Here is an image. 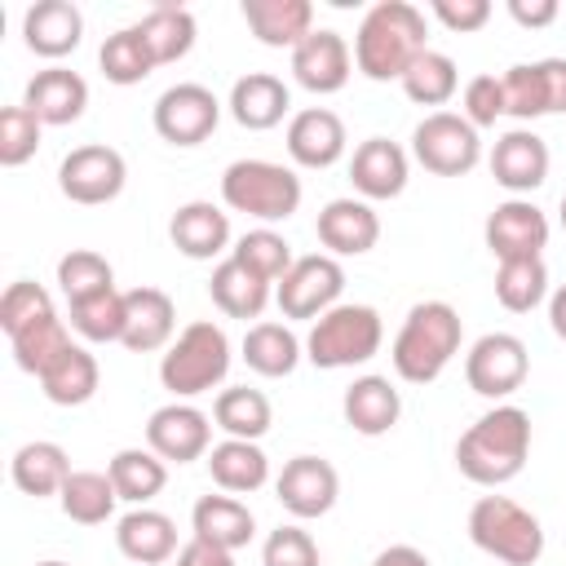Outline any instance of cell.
I'll list each match as a JSON object with an SVG mask.
<instances>
[{
    "label": "cell",
    "mask_w": 566,
    "mask_h": 566,
    "mask_svg": "<svg viewBox=\"0 0 566 566\" xmlns=\"http://www.w3.org/2000/svg\"><path fill=\"white\" fill-rule=\"evenodd\" d=\"M531 455V416L513 402H495L455 442V469L478 486H504Z\"/></svg>",
    "instance_id": "6da1fadb"
},
{
    "label": "cell",
    "mask_w": 566,
    "mask_h": 566,
    "mask_svg": "<svg viewBox=\"0 0 566 566\" xmlns=\"http://www.w3.org/2000/svg\"><path fill=\"white\" fill-rule=\"evenodd\" d=\"M424 53V13L407 0H380L363 13L358 35H354V66L385 84L402 80L411 62Z\"/></svg>",
    "instance_id": "7a4b0ae2"
},
{
    "label": "cell",
    "mask_w": 566,
    "mask_h": 566,
    "mask_svg": "<svg viewBox=\"0 0 566 566\" xmlns=\"http://www.w3.org/2000/svg\"><path fill=\"white\" fill-rule=\"evenodd\" d=\"M460 336H464V323L455 314V305L447 301H420L407 310L398 336H394V371L407 380V385H429L438 380L451 358L460 354Z\"/></svg>",
    "instance_id": "3957f363"
},
{
    "label": "cell",
    "mask_w": 566,
    "mask_h": 566,
    "mask_svg": "<svg viewBox=\"0 0 566 566\" xmlns=\"http://www.w3.org/2000/svg\"><path fill=\"white\" fill-rule=\"evenodd\" d=\"M469 539L504 562V566H535L544 557V526L531 509L509 495H478L469 509Z\"/></svg>",
    "instance_id": "277c9868"
},
{
    "label": "cell",
    "mask_w": 566,
    "mask_h": 566,
    "mask_svg": "<svg viewBox=\"0 0 566 566\" xmlns=\"http://www.w3.org/2000/svg\"><path fill=\"white\" fill-rule=\"evenodd\" d=\"M226 371H230V336L212 318L190 323L159 358V380L172 398H199L217 389Z\"/></svg>",
    "instance_id": "5b68a950"
},
{
    "label": "cell",
    "mask_w": 566,
    "mask_h": 566,
    "mask_svg": "<svg viewBox=\"0 0 566 566\" xmlns=\"http://www.w3.org/2000/svg\"><path fill=\"white\" fill-rule=\"evenodd\" d=\"M380 340H385L380 314L371 305L340 301L323 318H314V327L305 336V358L323 371H340V367H358V363L376 358Z\"/></svg>",
    "instance_id": "8992f818"
},
{
    "label": "cell",
    "mask_w": 566,
    "mask_h": 566,
    "mask_svg": "<svg viewBox=\"0 0 566 566\" xmlns=\"http://www.w3.org/2000/svg\"><path fill=\"white\" fill-rule=\"evenodd\" d=\"M221 199L230 212L256 221H287L301 208V177L274 159H234L221 172Z\"/></svg>",
    "instance_id": "52a82bcc"
},
{
    "label": "cell",
    "mask_w": 566,
    "mask_h": 566,
    "mask_svg": "<svg viewBox=\"0 0 566 566\" xmlns=\"http://www.w3.org/2000/svg\"><path fill=\"white\" fill-rule=\"evenodd\" d=\"M411 155H416V164H420L424 172H433V177H464V172H473L478 159H482V137H478V128H473L464 115H455V111H433V115H424V119L416 124V133H411Z\"/></svg>",
    "instance_id": "ba28073f"
},
{
    "label": "cell",
    "mask_w": 566,
    "mask_h": 566,
    "mask_svg": "<svg viewBox=\"0 0 566 566\" xmlns=\"http://www.w3.org/2000/svg\"><path fill=\"white\" fill-rule=\"evenodd\" d=\"M340 292H345V270L327 252L296 256L292 270L274 283V301L283 318H323L332 305H340Z\"/></svg>",
    "instance_id": "9c48e42d"
},
{
    "label": "cell",
    "mask_w": 566,
    "mask_h": 566,
    "mask_svg": "<svg viewBox=\"0 0 566 566\" xmlns=\"http://www.w3.org/2000/svg\"><path fill=\"white\" fill-rule=\"evenodd\" d=\"M526 371H531V354L522 345V336L513 332H486L473 340V349L464 354V380L478 398H509L526 385Z\"/></svg>",
    "instance_id": "30bf717a"
},
{
    "label": "cell",
    "mask_w": 566,
    "mask_h": 566,
    "mask_svg": "<svg viewBox=\"0 0 566 566\" xmlns=\"http://www.w3.org/2000/svg\"><path fill=\"white\" fill-rule=\"evenodd\" d=\"M150 119H155V133L168 146H199V142H208L217 133L221 102H217L212 88H203L195 80H181V84H172V88L159 93Z\"/></svg>",
    "instance_id": "8fae6325"
},
{
    "label": "cell",
    "mask_w": 566,
    "mask_h": 566,
    "mask_svg": "<svg viewBox=\"0 0 566 566\" xmlns=\"http://www.w3.org/2000/svg\"><path fill=\"white\" fill-rule=\"evenodd\" d=\"M128 181V164L115 146H102V142H88V146H75L62 164H57V190L71 199V203H84V208H97V203H111Z\"/></svg>",
    "instance_id": "7c38bea8"
},
{
    "label": "cell",
    "mask_w": 566,
    "mask_h": 566,
    "mask_svg": "<svg viewBox=\"0 0 566 566\" xmlns=\"http://www.w3.org/2000/svg\"><path fill=\"white\" fill-rule=\"evenodd\" d=\"M146 447L159 460H168V464H190V460H199V455L212 451V424H208V416L199 407L172 398V402H164V407L150 411V420H146Z\"/></svg>",
    "instance_id": "4fadbf2b"
},
{
    "label": "cell",
    "mask_w": 566,
    "mask_h": 566,
    "mask_svg": "<svg viewBox=\"0 0 566 566\" xmlns=\"http://www.w3.org/2000/svg\"><path fill=\"white\" fill-rule=\"evenodd\" d=\"M274 495L296 522H310V517H323L336 509L340 473L323 455H292L283 464V473L274 478Z\"/></svg>",
    "instance_id": "5bb4252c"
},
{
    "label": "cell",
    "mask_w": 566,
    "mask_h": 566,
    "mask_svg": "<svg viewBox=\"0 0 566 566\" xmlns=\"http://www.w3.org/2000/svg\"><path fill=\"white\" fill-rule=\"evenodd\" d=\"M292 75L301 88L327 97V93H340L354 75V53L345 44L340 31H327V27H314L296 49H292Z\"/></svg>",
    "instance_id": "9a60e30c"
},
{
    "label": "cell",
    "mask_w": 566,
    "mask_h": 566,
    "mask_svg": "<svg viewBox=\"0 0 566 566\" xmlns=\"http://www.w3.org/2000/svg\"><path fill=\"white\" fill-rule=\"evenodd\" d=\"M482 239L495 261H517V256H539L548 248V217L531 199H504L491 208Z\"/></svg>",
    "instance_id": "2e32d148"
},
{
    "label": "cell",
    "mask_w": 566,
    "mask_h": 566,
    "mask_svg": "<svg viewBox=\"0 0 566 566\" xmlns=\"http://www.w3.org/2000/svg\"><path fill=\"white\" fill-rule=\"evenodd\" d=\"M491 177L513 195H531L535 186L548 181V146L539 133L531 128H509L504 137H495L491 146Z\"/></svg>",
    "instance_id": "e0dca14e"
},
{
    "label": "cell",
    "mask_w": 566,
    "mask_h": 566,
    "mask_svg": "<svg viewBox=\"0 0 566 566\" xmlns=\"http://www.w3.org/2000/svg\"><path fill=\"white\" fill-rule=\"evenodd\" d=\"M314 230H318V243L327 248V256H363V252H371L376 248V239H380V217H376V208L367 203V199H332V203H323V212H318V221H314Z\"/></svg>",
    "instance_id": "ac0fdd59"
},
{
    "label": "cell",
    "mask_w": 566,
    "mask_h": 566,
    "mask_svg": "<svg viewBox=\"0 0 566 566\" xmlns=\"http://www.w3.org/2000/svg\"><path fill=\"white\" fill-rule=\"evenodd\" d=\"M22 106H27L40 124L62 128V124H75V119L84 115V106H88V84H84V75L71 71V66H44V71L31 75V84H27V93H22Z\"/></svg>",
    "instance_id": "d6986e66"
},
{
    "label": "cell",
    "mask_w": 566,
    "mask_h": 566,
    "mask_svg": "<svg viewBox=\"0 0 566 566\" xmlns=\"http://www.w3.org/2000/svg\"><path fill=\"white\" fill-rule=\"evenodd\" d=\"M407 172H411V164H407V150L398 146V142H389V137H367V142H358V150H354V159H349V181H354V190L371 203V199H398L402 190H407Z\"/></svg>",
    "instance_id": "ffe728a7"
},
{
    "label": "cell",
    "mask_w": 566,
    "mask_h": 566,
    "mask_svg": "<svg viewBox=\"0 0 566 566\" xmlns=\"http://www.w3.org/2000/svg\"><path fill=\"white\" fill-rule=\"evenodd\" d=\"M345 146H349L345 124L327 106H305L287 119V155L301 168H332L345 155Z\"/></svg>",
    "instance_id": "44dd1931"
},
{
    "label": "cell",
    "mask_w": 566,
    "mask_h": 566,
    "mask_svg": "<svg viewBox=\"0 0 566 566\" xmlns=\"http://www.w3.org/2000/svg\"><path fill=\"white\" fill-rule=\"evenodd\" d=\"M22 40H27L31 53L57 62V57H66V53L80 49V40H84V13L71 0H35L22 13Z\"/></svg>",
    "instance_id": "7402d4cb"
},
{
    "label": "cell",
    "mask_w": 566,
    "mask_h": 566,
    "mask_svg": "<svg viewBox=\"0 0 566 566\" xmlns=\"http://www.w3.org/2000/svg\"><path fill=\"white\" fill-rule=\"evenodd\" d=\"M168 239H172V248H177L181 256H190V261H212V256L230 252V217H226L217 203H208V199H190V203H181V208L172 212Z\"/></svg>",
    "instance_id": "603a6c76"
},
{
    "label": "cell",
    "mask_w": 566,
    "mask_h": 566,
    "mask_svg": "<svg viewBox=\"0 0 566 566\" xmlns=\"http://www.w3.org/2000/svg\"><path fill=\"white\" fill-rule=\"evenodd\" d=\"M226 106H230V115H234L239 128L265 133V128L283 124V115L292 111V93H287V84H283L279 75H270V71H248V75L234 80Z\"/></svg>",
    "instance_id": "cb8c5ba5"
},
{
    "label": "cell",
    "mask_w": 566,
    "mask_h": 566,
    "mask_svg": "<svg viewBox=\"0 0 566 566\" xmlns=\"http://www.w3.org/2000/svg\"><path fill=\"white\" fill-rule=\"evenodd\" d=\"M124 305H128V323H124V349L133 354H155L172 340V327H177V305L168 292L159 287H133L124 292Z\"/></svg>",
    "instance_id": "d4e9b609"
},
{
    "label": "cell",
    "mask_w": 566,
    "mask_h": 566,
    "mask_svg": "<svg viewBox=\"0 0 566 566\" xmlns=\"http://www.w3.org/2000/svg\"><path fill=\"white\" fill-rule=\"evenodd\" d=\"M340 411H345V424L363 438H380L398 424L402 416V398L398 389L389 385V376H358L345 398H340Z\"/></svg>",
    "instance_id": "484cf974"
},
{
    "label": "cell",
    "mask_w": 566,
    "mask_h": 566,
    "mask_svg": "<svg viewBox=\"0 0 566 566\" xmlns=\"http://www.w3.org/2000/svg\"><path fill=\"white\" fill-rule=\"evenodd\" d=\"M115 544H119V553H124L128 562H137V566H159V562H168V557L181 553V548H177V526H172V517L159 513V509H146V504L119 517Z\"/></svg>",
    "instance_id": "4316f807"
},
{
    "label": "cell",
    "mask_w": 566,
    "mask_h": 566,
    "mask_svg": "<svg viewBox=\"0 0 566 566\" xmlns=\"http://www.w3.org/2000/svg\"><path fill=\"white\" fill-rule=\"evenodd\" d=\"M243 22L265 49H296L314 31L310 0H243Z\"/></svg>",
    "instance_id": "83f0119b"
},
{
    "label": "cell",
    "mask_w": 566,
    "mask_h": 566,
    "mask_svg": "<svg viewBox=\"0 0 566 566\" xmlns=\"http://www.w3.org/2000/svg\"><path fill=\"white\" fill-rule=\"evenodd\" d=\"M71 473H75V469H71L66 447H57V442H49V438L22 442V447L13 451V460H9V478H13V486H18L22 495H35V500L57 495V491L66 486Z\"/></svg>",
    "instance_id": "f1b7e54d"
},
{
    "label": "cell",
    "mask_w": 566,
    "mask_h": 566,
    "mask_svg": "<svg viewBox=\"0 0 566 566\" xmlns=\"http://www.w3.org/2000/svg\"><path fill=\"white\" fill-rule=\"evenodd\" d=\"M190 531H195V539H208V544H217V548H243L252 535H256V517L248 513V504L239 500V495H203V500H195V509H190Z\"/></svg>",
    "instance_id": "f546056e"
},
{
    "label": "cell",
    "mask_w": 566,
    "mask_h": 566,
    "mask_svg": "<svg viewBox=\"0 0 566 566\" xmlns=\"http://www.w3.org/2000/svg\"><path fill=\"white\" fill-rule=\"evenodd\" d=\"M208 296L226 318H261V310L274 296V283H265L261 274H252L234 256H221V265L208 279Z\"/></svg>",
    "instance_id": "4dcf8cb0"
},
{
    "label": "cell",
    "mask_w": 566,
    "mask_h": 566,
    "mask_svg": "<svg viewBox=\"0 0 566 566\" xmlns=\"http://www.w3.org/2000/svg\"><path fill=\"white\" fill-rule=\"evenodd\" d=\"M35 380H40V389H44L49 402H57V407H84L97 394L102 371H97V358L84 345L71 340Z\"/></svg>",
    "instance_id": "1f68e13d"
},
{
    "label": "cell",
    "mask_w": 566,
    "mask_h": 566,
    "mask_svg": "<svg viewBox=\"0 0 566 566\" xmlns=\"http://www.w3.org/2000/svg\"><path fill=\"white\" fill-rule=\"evenodd\" d=\"M208 473L226 495H252L270 482V455L256 442L226 438L208 451Z\"/></svg>",
    "instance_id": "d6a6232c"
},
{
    "label": "cell",
    "mask_w": 566,
    "mask_h": 566,
    "mask_svg": "<svg viewBox=\"0 0 566 566\" xmlns=\"http://www.w3.org/2000/svg\"><path fill=\"white\" fill-rule=\"evenodd\" d=\"M106 473H111V482H115V495H119L124 504L142 509V504H150V500L164 491V482H168V460H159L150 447H124V451L111 455Z\"/></svg>",
    "instance_id": "836d02e7"
},
{
    "label": "cell",
    "mask_w": 566,
    "mask_h": 566,
    "mask_svg": "<svg viewBox=\"0 0 566 566\" xmlns=\"http://www.w3.org/2000/svg\"><path fill=\"white\" fill-rule=\"evenodd\" d=\"M212 420L226 438H243V442H261L274 424V407L261 389H248V385H230L217 394L212 402Z\"/></svg>",
    "instance_id": "e575fe53"
},
{
    "label": "cell",
    "mask_w": 566,
    "mask_h": 566,
    "mask_svg": "<svg viewBox=\"0 0 566 566\" xmlns=\"http://www.w3.org/2000/svg\"><path fill=\"white\" fill-rule=\"evenodd\" d=\"M301 340L287 323H252L248 336H243V363L256 371V376H292L296 363H301Z\"/></svg>",
    "instance_id": "d590c367"
},
{
    "label": "cell",
    "mask_w": 566,
    "mask_h": 566,
    "mask_svg": "<svg viewBox=\"0 0 566 566\" xmlns=\"http://www.w3.org/2000/svg\"><path fill=\"white\" fill-rule=\"evenodd\" d=\"M57 504H62V513H66L71 522H80V526H102V522L115 513L119 495H115L111 473L75 469V473L66 478V486L57 491Z\"/></svg>",
    "instance_id": "8d00e7d4"
},
{
    "label": "cell",
    "mask_w": 566,
    "mask_h": 566,
    "mask_svg": "<svg viewBox=\"0 0 566 566\" xmlns=\"http://www.w3.org/2000/svg\"><path fill=\"white\" fill-rule=\"evenodd\" d=\"M137 27H142V35H146V44H150V53H155V66L181 62V57L195 49V35H199L195 13L181 9V4H155Z\"/></svg>",
    "instance_id": "74e56055"
},
{
    "label": "cell",
    "mask_w": 566,
    "mask_h": 566,
    "mask_svg": "<svg viewBox=\"0 0 566 566\" xmlns=\"http://www.w3.org/2000/svg\"><path fill=\"white\" fill-rule=\"evenodd\" d=\"M97 62H102V75H106L111 84H119V88L142 84V80L155 71V53H150V44H146V35H142L137 22H133V27H119L115 35H106Z\"/></svg>",
    "instance_id": "f35d334b"
},
{
    "label": "cell",
    "mask_w": 566,
    "mask_h": 566,
    "mask_svg": "<svg viewBox=\"0 0 566 566\" xmlns=\"http://www.w3.org/2000/svg\"><path fill=\"white\" fill-rule=\"evenodd\" d=\"M544 296H548V265H544V256L500 261V270H495V301L509 314H531Z\"/></svg>",
    "instance_id": "ab89813d"
},
{
    "label": "cell",
    "mask_w": 566,
    "mask_h": 566,
    "mask_svg": "<svg viewBox=\"0 0 566 566\" xmlns=\"http://www.w3.org/2000/svg\"><path fill=\"white\" fill-rule=\"evenodd\" d=\"M398 84H402V93H407L416 106H447V102L455 97V88H460V71H455V62H451L447 53L424 49Z\"/></svg>",
    "instance_id": "60d3db41"
},
{
    "label": "cell",
    "mask_w": 566,
    "mask_h": 566,
    "mask_svg": "<svg viewBox=\"0 0 566 566\" xmlns=\"http://www.w3.org/2000/svg\"><path fill=\"white\" fill-rule=\"evenodd\" d=\"M124 323H128V305H124V292L119 287H106L97 296L71 301V327L84 340H93V345L124 340Z\"/></svg>",
    "instance_id": "b9f144b4"
},
{
    "label": "cell",
    "mask_w": 566,
    "mask_h": 566,
    "mask_svg": "<svg viewBox=\"0 0 566 566\" xmlns=\"http://www.w3.org/2000/svg\"><path fill=\"white\" fill-rule=\"evenodd\" d=\"M230 256L239 261V265H248L252 274H261L265 283H279L287 270H292V243L279 234V230H270V226H261V230H248L234 248H230Z\"/></svg>",
    "instance_id": "7bdbcfd3"
},
{
    "label": "cell",
    "mask_w": 566,
    "mask_h": 566,
    "mask_svg": "<svg viewBox=\"0 0 566 566\" xmlns=\"http://www.w3.org/2000/svg\"><path fill=\"white\" fill-rule=\"evenodd\" d=\"M57 287L66 301H84V296H97L106 287H115V270L102 252L93 248H71L62 261H57Z\"/></svg>",
    "instance_id": "ee69618b"
},
{
    "label": "cell",
    "mask_w": 566,
    "mask_h": 566,
    "mask_svg": "<svg viewBox=\"0 0 566 566\" xmlns=\"http://www.w3.org/2000/svg\"><path fill=\"white\" fill-rule=\"evenodd\" d=\"M53 314H57V310H53V296H49L40 283H31V279L9 283L4 296H0V327H4L9 340H13L18 332H27V327L53 318Z\"/></svg>",
    "instance_id": "f6af8a7d"
},
{
    "label": "cell",
    "mask_w": 566,
    "mask_h": 566,
    "mask_svg": "<svg viewBox=\"0 0 566 566\" xmlns=\"http://www.w3.org/2000/svg\"><path fill=\"white\" fill-rule=\"evenodd\" d=\"M13 363L22 367V371H31V376H40L66 345H71V332H66V323L53 314V318H44V323H35V327H27V332H18L13 340Z\"/></svg>",
    "instance_id": "bcb514c9"
},
{
    "label": "cell",
    "mask_w": 566,
    "mask_h": 566,
    "mask_svg": "<svg viewBox=\"0 0 566 566\" xmlns=\"http://www.w3.org/2000/svg\"><path fill=\"white\" fill-rule=\"evenodd\" d=\"M504 84V115L513 119H539L548 115V97H544V75L539 62H517L500 75Z\"/></svg>",
    "instance_id": "7dc6e473"
},
{
    "label": "cell",
    "mask_w": 566,
    "mask_h": 566,
    "mask_svg": "<svg viewBox=\"0 0 566 566\" xmlns=\"http://www.w3.org/2000/svg\"><path fill=\"white\" fill-rule=\"evenodd\" d=\"M40 119L27 106H4L0 111V164L18 168L40 150Z\"/></svg>",
    "instance_id": "c3c4849f"
},
{
    "label": "cell",
    "mask_w": 566,
    "mask_h": 566,
    "mask_svg": "<svg viewBox=\"0 0 566 566\" xmlns=\"http://www.w3.org/2000/svg\"><path fill=\"white\" fill-rule=\"evenodd\" d=\"M261 562L265 566H318V544L301 526H279V531L265 535Z\"/></svg>",
    "instance_id": "681fc988"
},
{
    "label": "cell",
    "mask_w": 566,
    "mask_h": 566,
    "mask_svg": "<svg viewBox=\"0 0 566 566\" xmlns=\"http://www.w3.org/2000/svg\"><path fill=\"white\" fill-rule=\"evenodd\" d=\"M460 102H464L460 115H464L473 128H491V124L504 115V84H500V75H473V80L464 84Z\"/></svg>",
    "instance_id": "f907efd6"
},
{
    "label": "cell",
    "mask_w": 566,
    "mask_h": 566,
    "mask_svg": "<svg viewBox=\"0 0 566 566\" xmlns=\"http://www.w3.org/2000/svg\"><path fill=\"white\" fill-rule=\"evenodd\" d=\"M433 18L455 31V35H469V31H482L491 22V0H433L429 4Z\"/></svg>",
    "instance_id": "816d5d0a"
},
{
    "label": "cell",
    "mask_w": 566,
    "mask_h": 566,
    "mask_svg": "<svg viewBox=\"0 0 566 566\" xmlns=\"http://www.w3.org/2000/svg\"><path fill=\"white\" fill-rule=\"evenodd\" d=\"M539 75H544L548 115H562L566 111V57H539Z\"/></svg>",
    "instance_id": "f5cc1de1"
},
{
    "label": "cell",
    "mask_w": 566,
    "mask_h": 566,
    "mask_svg": "<svg viewBox=\"0 0 566 566\" xmlns=\"http://www.w3.org/2000/svg\"><path fill=\"white\" fill-rule=\"evenodd\" d=\"M177 566H234V553L190 535V539L181 544V553H177Z\"/></svg>",
    "instance_id": "db71d44e"
},
{
    "label": "cell",
    "mask_w": 566,
    "mask_h": 566,
    "mask_svg": "<svg viewBox=\"0 0 566 566\" xmlns=\"http://www.w3.org/2000/svg\"><path fill=\"white\" fill-rule=\"evenodd\" d=\"M557 0H509V18L517 22V27H548V22H557Z\"/></svg>",
    "instance_id": "11a10c76"
},
{
    "label": "cell",
    "mask_w": 566,
    "mask_h": 566,
    "mask_svg": "<svg viewBox=\"0 0 566 566\" xmlns=\"http://www.w3.org/2000/svg\"><path fill=\"white\" fill-rule=\"evenodd\" d=\"M371 566H433V562L416 544H389V548H380L371 557Z\"/></svg>",
    "instance_id": "9f6ffc18"
},
{
    "label": "cell",
    "mask_w": 566,
    "mask_h": 566,
    "mask_svg": "<svg viewBox=\"0 0 566 566\" xmlns=\"http://www.w3.org/2000/svg\"><path fill=\"white\" fill-rule=\"evenodd\" d=\"M548 323H553V332L566 340V283L548 296Z\"/></svg>",
    "instance_id": "6f0895ef"
},
{
    "label": "cell",
    "mask_w": 566,
    "mask_h": 566,
    "mask_svg": "<svg viewBox=\"0 0 566 566\" xmlns=\"http://www.w3.org/2000/svg\"><path fill=\"white\" fill-rule=\"evenodd\" d=\"M35 566H71V562H35Z\"/></svg>",
    "instance_id": "680465c9"
},
{
    "label": "cell",
    "mask_w": 566,
    "mask_h": 566,
    "mask_svg": "<svg viewBox=\"0 0 566 566\" xmlns=\"http://www.w3.org/2000/svg\"><path fill=\"white\" fill-rule=\"evenodd\" d=\"M562 226H566V195H562Z\"/></svg>",
    "instance_id": "91938a15"
}]
</instances>
